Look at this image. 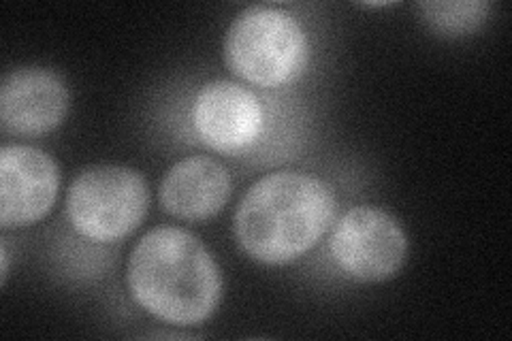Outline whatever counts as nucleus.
<instances>
[{
    "label": "nucleus",
    "mask_w": 512,
    "mask_h": 341,
    "mask_svg": "<svg viewBox=\"0 0 512 341\" xmlns=\"http://www.w3.org/2000/svg\"><path fill=\"white\" fill-rule=\"evenodd\" d=\"M310 56L306 30L293 13L278 7H248L224 39L229 69L252 86L278 88L293 81Z\"/></svg>",
    "instance_id": "obj_3"
},
{
    "label": "nucleus",
    "mask_w": 512,
    "mask_h": 341,
    "mask_svg": "<svg viewBox=\"0 0 512 341\" xmlns=\"http://www.w3.org/2000/svg\"><path fill=\"white\" fill-rule=\"evenodd\" d=\"M150 207L148 182L139 171L99 165L79 173L67 197L73 229L96 243H114L135 233Z\"/></svg>",
    "instance_id": "obj_4"
},
{
    "label": "nucleus",
    "mask_w": 512,
    "mask_h": 341,
    "mask_svg": "<svg viewBox=\"0 0 512 341\" xmlns=\"http://www.w3.org/2000/svg\"><path fill=\"white\" fill-rule=\"evenodd\" d=\"M192 124L212 150L237 154L259 141L265 113L252 90L235 81L216 79L199 90L192 107Z\"/></svg>",
    "instance_id": "obj_7"
},
{
    "label": "nucleus",
    "mask_w": 512,
    "mask_h": 341,
    "mask_svg": "<svg viewBox=\"0 0 512 341\" xmlns=\"http://www.w3.org/2000/svg\"><path fill=\"white\" fill-rule=\"evenodd\" d=\"M133 301L175 327H195L222 299V275L205 243L180 226H156L135 246L126 269Z\"/></svg>",
    "instance_id": "obj_1"
},
{
    "label": "nucleus",
    "mask_w": 512,
    "mask_h": 341,
    "mask_svg": "<svg viewBox=\"0 0 512 341\" xmlns=\"http://www.w3.org/2000/svg\"><path fill=\"white\" fill-rule=\"evenodd\" d=\"M0 261H3V275H0V280H3V284H7V278H9V248H7V241L0 243Z\"/></svg>",
    "instance_id": "obj_11"
},
{
    "label": "nucleus",
    "mask_w": 512,
    "mask_h": 341,
    "mask_svg": "<svg viewBox=\"0 0 512 341\" xmlns=\"http://www.w3.org/2000/svg\"><path fill=\"white\" fill-rule=\"evenodd\" d=\"M419 11L429 28L442 32L446 37H459L478 30L480 24L487 20L491 5L483 3V0H463V3L459 0L457 3L438 0V3H421Z\"/></svg>",
    "instance_id": "obj_10"
},
{
    "label": "nucleus",
    "mask_w": 512,
    "mask_h": 341,
    "mask_svg": "<svg viewBox=\"0 0 512 341\" xmlns=\"http://www.w3.org/2000/svg\"><path fill=\"white\" fill-rule=\"evenodd\" d=\"M60 188L56 160L30 145L0 150V226L24 229L50 214Z\"/></svg>",
    "instance_id": "obj_6"
},
{
    "label": "nucleus",
    "mask_w": 512,
    "mask_h": 341,
    "mask_svg": "<svg viewBox=\"0 0 512 341\" xmlns=\"http://www.w3.org/2000/svg\"><path fill=\"white\" fill-rule=\"evenodd\" d=\"M71 94L64 79L43 67L9 71L0 86V122L11 135L39 137L67 118Z\"/></svg>",
    "instance_id": "obj_8"
},
{
    "label": "nucleus",
    "mask_w": 512,
    "mask_h": 341,
    "mask_svg": "<svg viewBox=\"0 0 512 341\" xmlns=\"http://www.w3.org/2000/svg\"><path fill=\"white\" fill-rule=\"evenodd\" d=\"M329 254L348 278L384 282L404 267L408 237L384 209L352 207L333 226Z\"/></svg>",
    "instance_id": "obj_5"
},
{
    "label": "nucleus",
    "mask_w": 512,
    "mask_h": 341,
    "mask_svg": "<svg viewBox=\"0 0 512 341\" xmlns=\"http://www.w3.org/2000/svg\"><path fill=\"white\" fill-rule=\"evenodd\" d=\"M338 216V197L310 173L265 175L235 214V235L244 252L263 265H288L310 252Z\"/></svg>",
    "instance_id": "obj_2"
},
{
    "label": "nucleus",
    "mask_w": 512,
    "mask_h": 341,
    "mask_svg": "<svg viewBox=\"0 0 512 341\" xmlns=\"http://www.w3.org/2000/svg\"><path fill=\"white\" fill-rule=\"evenodd\" d=\"M231 175L216 158L188 156L173 165L158 190V199L167 214L203 222L220 214L231 199Z\"/></svg>",
    "instance_id": "obj_9"
}]
</instances>
